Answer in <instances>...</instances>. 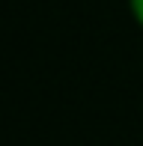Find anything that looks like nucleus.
<instances>
[{"instance_id":"nucleus-1","label":"nucleus","mask_w":143,"mask_h":146,"mask_svg":"<svg viewBox=\"0 0 143 146\" xmlns=\"http://www.w3.org/2000/svg\"><path fill=\"white\" fill-rule=\"evenodd\" d=\"M131 9H134V18L143 24V0H131Z\"/></svg>"}]
</instances>
